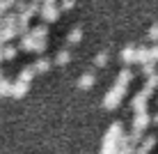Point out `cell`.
<instances>
[{
  "label": "cell",
  "mask_w": 158,
  "mask_h": 154,
  "mask_svg": "<svg viewBox=\"0 0 158 154\" xmlns=\"http://www.w3.org/2000/svg\"><path fill=\"white\" fill-rule=\"evenodd\" d=\"M41 16H44V21H57L60 9L55 7V5H44L41 7Z\"/></svg>",
  "instance_id": "6da1fadb"
},
{
  "label": "cell",
  "mask_w": 158,
  "mask_h": 154,
  "mask_svg": "<svg viewBox=\"0 0 158 154\" xmlns=\"http://www.w3.org/2000/svg\"><path fill=\"white\" fill-rule=\"evenodd\" d=\"M67 60H69V53H67V51H60L57 58H55V62H57V64H64Z\"/></svg>",
  "instance_id": "277c9868"
},
{
  "label": "cell",
  "mask_w": 158,
  "mask_h": 154,
  "mask_svg": "<svg viewBox=\"0 0 158 154\" xmlns=\"http://www.w3.org/2000/svg\"><path fill=\"white\" fill-rule=\"evenodd\" d=\"M14 53H16L14 48H12V46H7V48H5V53H2V55H5V58H14Z\"/></svg>",
  "instance_id": "ba28073f"
},
{
  "label": "cell",
  "mask_w": 158,
  "mask_h": 154,
  "mask_svg": "<svg viewBox=\"0 0 158 154\" xmlns=\"http://www.w3.org/2000/svg\"><path fill=\"white\" fill-rule=\"evenodd\" d=\"M92 83H94V76H83L80 78V87H92Z\"/></svg>",
  "instance_id": "3957f363"
},
{
  "label": "cell",
  "mask_w": 158,
  "mask_h": 154,
  "mask_svg": "<svg viewBox=\"0 0 158 154\" xmlns=\"http://www.w3.org/2000/svg\"><path fill=\"white\" fill-rule=\"evenodd\" d=\"M80 35H83V32H80V28H73L71 32H69V37H67V39L76 44V42H80Z\"/></svg>",
  "instance_id": "7a4b0ae2"
},
{
  "label": "cell",
  "mask_w": 158,
  "mask_h": 154,
  "mask_svg": "<svg viewBox=\"0 0 158 154\" xmlns=\"http://www.w3.org/2000/svg\"><path fill=\"white\" fill-rule=\"evenodd\" d=\"M106 60H108L106 53H99V55H96V64H106Z\"/></svg>",
  "instance_id": "52a82bcc"
},
{
  "label": "cell",
  "mask_w": 158,
  "mask_h": 154,
  "mask_svg": "<svg viewBox=\"0 0 158 154\" xmlns=\"http://www.w3.org/2000/svg\"><path fill=\"white\" fill-rule=\"evenodd\" d=\"M76 5V0H62V9H71Z\"/></svg>",
  "instance_id": "8992f818"
},
{
  "label": "cell",
  "mask_w": 158,
  "mask_h": 154,
  "mask_svg": "<svg viewBox=\"0 0 158 154\" xmlns=\"http://www.w3.org/2000/svg\"><path fill=\"white\" fill-rule=\"evenodd\" d=\"M149 37L151 39H158V25H154V28L149 30Z\"/></svg>",
  "instance_id": "9c48e42d"
},
{
  "label": "cell",
  "mask_w": 158,
  "mask_h": 154,
  "mask_svg": "<svg viewBox=\"0 0 158 154\" xmlns=\"http://www.w3.org/2000/svg\"><path fill=\"white\" fill-rule=\"evenodd\" d=\"M48 64H51L48 60H39V62H37V71H46V69H48Z\"/></svg>",
  "instance_id": "5b68a950"
}]
</instances>
